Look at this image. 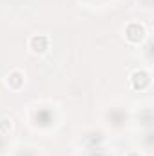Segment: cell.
Listing matches in <instances>:
<instances>
[{
  "label": "cell",
  "instance_id": "1",
  "mask_svg": "<svg viewBox=\"0 0 154 156\" xmlns=\"http://www.w3.org/2000/svg\"><path fill=\"white\" fill-rule=\"evenodd\" d=\"M29 49L37 55H42L49 49V37L45 35H35L29 38Z\"/></svg>",
  "mask_w": 154,
  "mask_h": 156
},
{
  "label": "cell",
  "instance_id": "2",
  "mask_svg": "<svg viewBox=\"0 0 154 156\" xmlns=\"http://www.w3.org/2000/svg\"><path fill=\"white\" fill-rule=\"evenodd\" d=\"M143 35H145V29H143L142 24H129L127 29H125V37H127V40H129V42H134V44L143 38Z\"/></svg>",
  "mask_w": 154,
  "mask_h": 156
},
{
  "label": "cell",
  "instance_id": "3",
  "mask_svg": "<svg viewBox=\"0 0 154 156\" xmlns=\"http://www.w3.org/2000/svg\"><path fill=\"white\" fill-rule=\"evenodd\" d=\"M131 83H132L134 89H143V87H147V85H149V73H145V71H136V73H132V75H131Z\"/></svg>",
  "mask_w": 154,
  "mask_h": 156
},
{
  "label": "cell",
  "instance_id": "4",
  "mask_svg": "<svg viewBox=\"0 0 154 156\" xmlns=\"http://www.w3.org/2000/svg\"><path fill=\"white\" fill-rule=\"evenodd\" d=\"M7 83L13 87V89H20L22 83H24V75L20 71H11L9 76H7Z\"/></svg>",
  "mask_w": 154,
  "mask_h": 156
},
{
  "label": "cell",
  "instance_id": "5",
  "mask_svg": "<svg viewBox=\"0 0 154 156\" xmlns=\"http://www.w3.org/2000/svg\"><path fill=\"white\" fill-rule=\"evenodd\" d=\"M9 129H11V120H0V131L7 133Z\"/></svg>",
  "mask_w": 154,
  "mask_h": 156
},
{
  "label": "cell",
  "instance_id": "6",
  "mask_svg": "<svg viewBox=\"0 0 154 156\" xmlns=\"http://www.w3.org/2000/svg\"><path fill=\"white\" fill-rule=\"evenodd\" d=\"M127 156H140V154H138V153H129Z\"/></svg>",
  "mask_w": 154,
  "mask_h": 156
}]
</instances>
